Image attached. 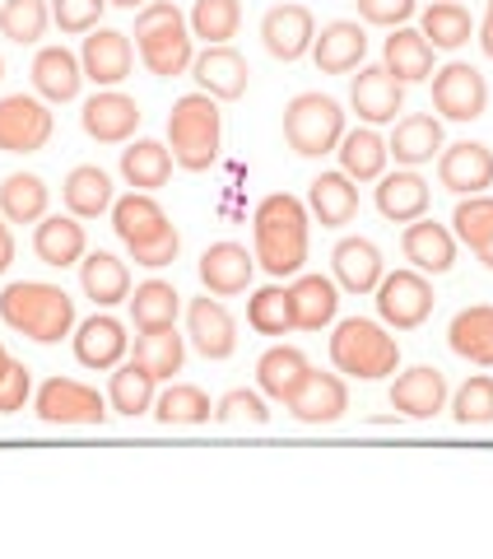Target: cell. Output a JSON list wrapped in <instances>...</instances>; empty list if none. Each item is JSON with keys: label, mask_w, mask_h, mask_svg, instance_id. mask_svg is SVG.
Instances as JSON below:
<instances>
[{"label": "cell", "mask_w": 493, "mask_h": 559, "mask_svg": "<svg viewBox=\"0 0 493 559\" xmlns=\"http://www.w3.org/2000/svg\"><path fill=\"white\" fill-rule=\"evenodd\" d=\"M308 205L289 197V191H275L256 205L252 215V242H256V266L270 280H293L303 275L308 261Z\"/></svg>", "instance_id": "obj_1"}, {"label": "cell", "mask_w": 493, "mask_h": 559, "mask_svg": "<svg viewBox=\"0 0 493 559\" xmlns=\"http://www.w3.org/2000/svg\"><path fill=\"white\" fill-rule=\"evenodd\" d=\"M0 322L38 345H57L75 331V299L47 280H14L0 289Z\"/></svg>", "instance_id": "obj_2"}, {"label": "cell", "mask_w": 493, "mask_h": 559, "mask_svg": "<svg viewBox=\"0 0 493 559\" xmlns=\"http://www.w3.org/2000/svg\"><path fill=\"white\" fill-rule=\"evenodd\" d=\"M112 229L121 242H127L131 261L145 271H164L182 252L178 224H172L168 210L154 201V191H131V197L112 201Z\"/></svg>", "instance_id": "obj_3"}, {"label": "cell", "mask_w": 493, "mask_h": 559, "mask_svg": "<svg viewBox=\"0 0 493 559\" xmlns=\"http://www.w3.org/2000/svg\"><path fill=\"white\" fill-rule=\"evenodd\" d=\"M135 51L149 75L178 80L196 61V33L172 0H149L145 10H135Z\"/></svg>", "instance_id": "obj_4"}, {"label": "cell", "mask_w": 493, "mask_h": 559, "mask_svg": "<svg viewBox=\"0 0 493 559\" xmlns=\"http://www.w3.org/2000/svg\"><path fill=\"white\" fill-rule=\"evenodd\" d=\"M168 150H172V164L187 168V173H205L215 168L219 150H224V112H219V98L209 94H182L168 112Z\"/></svg>", "instance_id": "obj_5"}, {"label": "cell", "mask_w": 493, "mask_h": 559, "mask_svg": "<svg viewBox=\"0 0 493 559\" xmlns=\"http://www.w3.org/2000/svg\"><path fill=\"white\" fill-rule=\"evenodd\" d=\"M330 364L345 378L359 382H377L386 373H396L400 364V341L386 331V322L373 318H345L330 331Z\"/></svg>", "instance_id": "obj_6"}, {"label": "cell", "mask_w": 493, "mask_h": 559, "mask_svg": "<svg viewBox=\"0 0 493 559\" xmlns=\"http://www.w3.org/2000/svg\"><path fill=\"white\" fill-rule=\"evenodd\" d=\"M345 108L330 94H298L285 108V140L298 159H326L340 150Z\"/></svg>", "instance_id": "obj_7"}, {"label": "cell", "mask_w": 493, "mask_h": 559, "mask_svg": "<svg viewBox=\"0 0 493 559\" xmlns=\"http://www.w3.org/2000/svg\"><path fill=\"white\" fill-rule=\"evenodd\" d=\"M33 411H38L43 425H103L112 415L108 396L80 378H47L38 392H33Z\"/></svg>", "instance_id": "obj_8"}, {"label": "cell", "mask_w": 493, "mask_h": 559, "mask_svg": "<svg viewBox=\"0 0 493 559\" xmlns=\"http://www.w3.org/2000/svg\"><path fill=\"white\" fill-rule=\"evenodd\" d=\"M373 294H377V318L392 331L424 326L433 318V304H437L433 280L424 271H414V266L410 271H386Z\"/></svg>", "instance_id": "obj_9"}, {"label": "cell", "mask_w": 493, "mask_h": 559, "mask_svg": "<svg viewBox=\"0 0 493 559\" xmlns=\"http://www.w3.org/2000/svg\"><path fill=\"white\" fill-rule=\"evenodd\" d=\"M51 131H57V117L38 94L0 98V154H38Z\"/></svg>", "instance_id": "obj_10"}, {"label": "cell", "mask_w": 493, "mask_h": 559, "mask_svg": "<svg viewBox=\"0 0 493 559\" xmlns=\"http://www.w3.org/2000/svg\"><path fill=\"white\" fill-rule=\"evenodd\" d=\"M433 108L447 121H480L489 108V80L466 61H447L433 70Z\"/></svg>", "instance_id": "obj_11"}, {"label": "cell", "mask_w": 493, "mask_h": 559, "mask_svg": "<svg viewBox=\"0 0 493 559\" xmlns=\"http://www.w3.org/2000/svg\"><path fill=\"white\" fill-rule=\"evenodd\" d=\"M80 66H84V80H94L98 90H117L121 80L135 70V43L131 33L121 28H94L80 47Z\"/></svg>", "instance_id": "obj_12"}, {"label": "cell", "mask_w": 493, "mask_h": 559, "mask_svg": "<svg viewBox=\"0 0 493 559\" xmlns=\"http://www.w3.org/2000/svg\"><path fill=\"white\" fill-rule=\"evenodd\" d=\"M349 108L363 127H386L405 108V84L386 66H359V75L349 80Z\"/></svg>", "instance_id": "obj_13"}, {"label": "cell", "mask_w": 493, "mask_h": 559, "mask_svg": "<svg viewBox=\"0 0 493 559\" xmlns=\"http://www.w3.org/2000/svg\"><path fill=\"white\" fill-rule=\"evenodd\" d=\"M140 103L131 94L121 90H98L89 103H84L80 112V127L89 140H98V145H127V140L140 131Z\"/></svg>", "instance_id": "obj_14"}, {"label": "cell", "mask_w": 493, "mask_h": 559, "mask_svg": "<svg viewBox=\"0 0 493 559\" xmlns=\"http://www.w3.org/2000/svg\"><path fill=\"white\" fill-rule=\"evenodd\" d=\"M187 341L196 345V355L205 359H233L238 349V322L215 294H201V299L187 304Z\"/></svg>", "instance_id": "obj_15"}, {"label": "cell", "mask_w": 493, "mask_h": 559, "mask_svg": "<svg viewBox=\"0 0 493 559\" xmlns=\"http://www.w3.org/2000/svg\"><path fill=\"white\" fill-rule=\"evenodd\" d=\"M201 285L205 294L215 299H233V294H246L252 289V275H256V252H246L242 242H209L201 252Z\"/></svg>", "instance_id": "obj_16"}, {"label": "cell", "mask_w": 493, "mask_h": 559, "mask_svg": "<svg viewBox=\"0 0 493 559\" xmlns=\"http://www.w3.org/2000/svg\"><path fill=\"white\" fill-rule=\"evenodd\" d=\"M261 43H266V51L275 61H303L312 43H316V20L308 5H293V0H285V5H270L266 20H261Z\"/></svg>", "instance_id": "obj_17"}, {"label": "cell", "mask_w": 493, "mask_h": 559, "mask_svg": "<svg viewBox=\"0 0 493 559\" xmlns=\"http://www.w3.org/2000/svg\"><path fill=\"white\" fill-rule=\"evenodd\" d=\"M437 182L456 191V197H480V191L493 187V150L480 145V140L443 145V154H437Z\"/></svg>", "instance_id": "obj_18"}, {"label": "cell", "mask_w": 493, "mask_h": 559, "mask_svg": "<svg viewBox=\"0 0 493 559\" xmlns=\"http://www.w3.org/2000/svg\"><path fill=\"white\" fill-rule=\"evenodd\" d=\"M191 75H196L201 94L219 98V103H238L246 94V84H252V66H246L242 51L233 47H205L196 61H191Z\"/></svg>", "instance_id": "obj_19"}, {"label": "cell", "mask_w": 493, "mask_h": 559, "mask_svg": "<svg viewBox=\"0 0 493 559\" xmlns=\"http://www.w3.org/2000/svg\"><path fill=\"white\" fill-rule=\"evenodd\" d=\"M345 411H349V388H345L340 373H316L312 369L303 378V388L289 396V415L298 419V425H312V429L336 425Z\"/></svg>", "instance_id": "obj_20"}, {"label": "cell", "mask_w": 493, "mask_h": 559, "mask_svg": "<svg viewBox=\"0 0 493 559\" xmlns=\"http://www.w3.org/2000/svg\"><path fill=\"white\" fill-rule=\"evenodd\" d=\"M127 355H131V336H127V326H121L117 318L94 312L89 322H75V359L84 364V369L108 373Z\"/></svg>", "instance_id": "obj_21"}, {"label": "cell", "mask_w": 493, "mask_h": 559, "mask_svg": "<svg viewBox=\"0 0 493 559\" xmlns=\"http://www.w3.org/2000/svg\"><path fill=\"white\" fill-rule=\"evenodd\" d=\"M400 248H405V261H410L414 271H424V275H447L456 266V234L447 229V224L429 219V215L405 224Z\"/></svg>", "instance_id": "obj_22"}, {"label": "cell", "mask_w": 493, "mask_h": 559, "mask_svg": "<svg viewBox=\"0 0 493 559\" xmlns=\"http://www.w3.org/2000/svg\"><path fill=\"white\" fill-rule=\"evenodd\" d=\"M312 61L322 75H349L368 61V33L359 20H330L312 43Z\"/></svg>", "instance_id": "obj_23"}, {"label": "cell", "mask_w": 493, "mask_h": 559, "mask_svg": "<svg viewBox=\"0 0 493 559\" xmlns=\"http://www.w3.org/2000/svg\"><path fill=\"white\" fill-rule=\"evenodd\" d=\"M33 252L51 271L80 266L84 252H89V234H84V224L75 215H43L38 229H33Z\"/></svg>", "instance_id": "obj_24"}, {"label": "cell", "mask_w": 493, "mask_h": 559, "mask_svg": "<svg viewBox=\"0 0 493 559\" xmlns=\"http://www.w3.org/2000/svg\"><path fill=\"white\" fill-rule=\"evenodd\" d=\"M447 378L433 369V364H419V369H405L392 382V406L405 419H433L437 411H447Z\"/></svg>", "instance_id": "obj_25"}, {"label": "cell", "mask_w": 493, "mask_h": 559, "mask_svg": "<svg viewBox=\"0 0 493 559\" xmlns=\"http://www.w3.org/2000/svg\"><path fill=\"white\" fill-rule=\"evenodd\" d=\"M330 271H336V285L349 294H373L386 275L382 248L373 238H340L336 252H330Z\"/></svg>", "instance_id": "obj_26"}, {"label": "cell", "mask_w": 493, "mask_h": 559, "mask_svg": "<svg viewBox=\"0 0 493 559\" xmlns=\"http://www.w3.org/2000/svg\"><path fill=\"white\" fill-rule=\"evenodd\" d=\"M84 90V66L70 47H43L33 57V94L43 103H75Z\"/></svg>", "instance_id": "obj_27"}, {"label": "cell", "mask_w": 493, "mask_h": 559, "mask_svg": "<svg viewBox=\"0 0 493 559\" xmlns=\"http://www.w3.org/2000/svg\"><path fill=\"white\" fill-rule=\"evenodd\" d=\"M308 215L322 219L326 229H345L359 219V182L345 173H316L308 182Z\"/></svg>", "instance_id": "obj_28"}, {"label": "cell", "mask_w": 493, "mask_h": 559, "mask_svg": "<svg viewBox=\"0 0 493 559\" xmlns=\"http://www.w3.org/2000/svg\"><path fill=\"white\" fill-rule=\"evenodd\" d=\"M386 150H392V159L400 168H419V164H433L437 154H443V121L433 112H410L396 121L392 140H386Z\"/></svg>", "instance_id": "obj_29"}, {"label": "cell", "mask_w": 493, "mask_h": 559, "mask_svg": "<svg viewBox=\"0 0 493 559\" xmlns=\"http://www.w3.org/2000/svg\"><path fill=\"white\" fill-rule=\"evenodd\" d=\"M429 205H433V191L414 168H396L377 178V210L392 224H410L419 215H429Z\"/></svg>", "instance_id": "obj_30"}, {"label": "cell", "mask_w": 493, "mask_h": 559, "mask_svg": "<svg viewBox=\"0 0 493 559\" xmlns=\"http://www.w3.org/2000/svg\"><path fill=\"white\" fill-rule=\"evenodd\" d=\"M298 331H326L340 312V285L330 275H293L289 285Z\"/></svg>", "instance_id": "obj_31"}, {"label": "cell", "mask_w": 493, "mask_h": 559, "mask_svg": "<svg viewBox=\"0 0 493 559\" xmlns=\"http://www.w3.org/2000/svg\"><path fill=\"white\" fill-rule=\"evenodd\" d=\"M308 373H312V364H308V355L298 345H270L266 355L256 359V388H261V396L285 401V406H289V396L303 388Z\"/></svg>", "instance_id": "obj_32"}, {"label": "cell", "mask_w": 493, "mask_h": 559, "mask_svg": "<svg viewBox=\"0 0 493 559\" xmlns=\"http://www.w3.org/2000/svg\"><path fill=\"white\" fill-rule=\"evenodd\" d=\"M447 345H452V355H461L466 364L493 369V304H470L456 312L447 326Z\"/></svg>", "instance_id": "obj_33"}, {"label": "cell", "mask_w": 493, "mask_h": 559, "mask_svg": "<svg viewBox=\"0 0 493 559\" xmlns=\"http://www.w3.org/2000/svg\"><path fill=\"white\" fill-rule=\"evenodd\" d=\"M433 43L424 38L419 28H392V38L382 43V66L392 70L400 84H419V80H433Z\"/></svg>", "instance_id": "obj_34"}, {"label": "cell", "mask_w": 493, "mask_h": 559, "mask_svg": "<svg viewBox=\"0 0 493 559\" xmlns=\"http://www.w3.org/2000/svg\"><path fill=\"white\" fill-rule=\"evenodd\" d=\"M61 201H65V210L75 219H98V215H108V210H112L117 191H112V178L98 164H80V168L65 173Z\"/></svg>", "instance_id": "obj_35"}, {"label": "cell", "mask_w": 493, "mask_h": 559, "mask_svg": "<svg viewBox=\"0 0 493 559\" xmlns=\"http://www.w3.org/2000/svg\"><path fill=\"white\" fill-rule=\"evenodd\" d=\"M80 289H84V299H94L98 308L127 304L131 299L127 261L112 257V252H84V261H80Z\"/></svg>", "instance_id": "obj_36"}, {"label": "cell", "mask_w": 493, "mask_h": 559, "mask_svg": "<svg viewBox=\"0 0 493 559\" xmlns=\"http://www.w3.org/2000/svg\"><path fill=\"white\" fill-rule=\"evenodd\" d=\"M154 396H158V378L140 364L135 355H127L112 369V378H108V406L117 411V415H149L154 411Z\"/></svg>", "instance_id": "obj_37"}, {"label": "cell", "mask_w": 493, "mask_h": 559, "mask_svg": "<svg viewBox=\"0 0 493 559\" xmlns=\"http://www.w3.org/2000/svg\"><path fill=\"white\" fill-rule=\"evenodd\" d=\"M340 173L354 182H377L386 164H392V150H386V140L377 135V127H354L340 135Z\"/></svg>", "instance_id": "obj_38"}, {"label": "cell", "mask_w": 493, "mask_h": 559, "mask_svg": "<svg viewBox=\"0 0 493 559\" xmlns=\"http://www.w3.org/2000/svg\"><path fill=\"white\" fill-rule=\"evenodd\" d=\"M121 178L131 191H158L172 178V150L164 140H127L121 150Z\"/></svg>", "instance_id": "obj_39"}, {"label": "cell", "mask_w": 493, "mask_h": 559, "mask_svg": "<svg viewBox=\"0 0 493 559\" xmlns=\"http://www.w3.org/2000/svg\"><path fill=\"white\" fill-rule=\"evenodd\" d=\"M209 415H215V406H209L205 388H196V382H168V388L154 396V419L168 429L209 425Z\"/></svg>", "instance_id": "obj_40"}, {"label": "cell", "mask_w": 493, "mask_h": 559, "mask_svg": "<svg viewBox=\"0 0 493 559\" xmlns=\"http://www.w3.org/2000/svg\"><path fill=\"white\" fill-rule=\"evenodd\" d=\"M419 33L433 43V51H456L470 43L474 20L461 0H433V5L419 10Z\"/></svg>", "instance_id": "obj_41"}, {"label": "cell", "mask_w": 493, "mask_h": 559, "mask_svg": "<svg viewBox=\"0 0 493 559\" xmlns=\"http://www.w3.org/2000/svg\"><path fill=\"white\" fill-rule=\"evenodd\" d=\"M51 205V187L38 178V173H10L0 182V215L10 224H38Z\"/></svg>", "instance_id": "obj_42"}, {"label": "cell", "mask_w": 493, "mask_h": 559, "mask_svg": "<svg viewBox=\"0 0 493 559\" xmlns=\"http://www.w3.org/2000/svg\"><path fill=\"white\" fill-rule=\"evenodd\" d=\"M131 322L135 331H158V326H178V312H182V294L168 285V280H145L135 285L131 294Z\"/></svg>", "instance_id": "obj_43"}, {"label": "cell", "mask_w": 493, "mask_h": 559, "mask_svg": "<svg viewBox=\"0 0 493 559\" xmlns=\"http://www.w3.org/2000/svg\"><path fill=\"white\" fill-rule=\"evenodd\" d=\"M135 359L145 364L158 382H172V373H182V364H187V336H178V326L140 331L135 336Z\"/></svg>", "instance_id": "obj_44"}, {"label": "cell", "mask_w": 493, "mask_h": 559, "mask_svg": "<svg viewBox=\"0 0 493 559\" xmlns=\"http://www.w3.org/2000/svg\"><path fill=\"white\" fill-rule=\"evenodd\" d=\"M246 326L261 331V336H289V331H298L289 285H266V289H256L252 299H246Z\"/></svg>", "instance_id": "obj_45"}, {"label": "cell", "mask_w": 493, "mask_h": 559, "mask_svg": "<svg viewBox=\"0 0 493 559\" xmlns=\"http://www.w3.org/2000/svg\"><path fill=\"white\" fill-rule=\"evenodd\" d=\"M187 24L205 47H224L228 38H238V28H242V0H196Z\"/></svg>", "instance_id": "obj_46"}, {"label": "cell", "mask_w": 493, "mask_h": 559, "mask_svg": "<svg viewBox=\"0 0 493 559\" xmlns=\"http://www.w3.org/2000/svg\"><path fill=\"white\" fill-rule=\"evenodd\" d=\"M51 24V5L47 0H0V33L20 47L43 43V33Z\"/></svg>", "instance_id": "obj_47"}, {"label": "cell", "mask_w": 493, "mask_h": 559, "mask_svg": "<svg viewBox=\"0 0 493 559\" xmlns=\"http://www.w3.org/2000/svg\"><path fill=\"white\" fill-rule=\"evenodd\" d=\"M452 234H456V242H466L470 252H474V248H484V242L493 238V197H489V191L456 201Z\"/></svg>", "instance_id": "obj_48"}, {"label": "cell", "mask_w": 493, "mask_h": 559, "mask_svg": "<svg viewBox=\"0 0 493 559\" xmlns=\"http://www.w3.org/2000/svg\"><path fill=\"white\" fill-rule=\"evenodd\" d=\"M452 415L456 425H493V378L489 373L466 378L452 396Z\"/></svg>", "instance_id": "obj_49"}, {"label": "cell", "mask_w": 493, "mask_h": 559, "mask_svg": "<svg viewBox=\"0 0 493 559\" xmlns=\"http://www.w3.org/2000/svg\"><path fill=\"white\" fill-rule=\"evenodd\" d=\"M215 419L219 425H252V429H266L270 425V411H266V396H261V388H233L219 396L215 406Z\"/></svg>", "instance_id": "obj_50"}, {"label": "cell", "mask_w": 493, "mask_h": 559, "mask_svg": "<svg viewBox=\"0 0 493 559\" xmlns=\"http://www.w3.org/2000/svg\"><path fill=\"white\" fill-rule=\"evenodd\" d=\"M103 10H108V0H51V24H57L61 33H94Z\"/></svg>", "instance_id": "obj_51"}, {"label": "cell", "mask_w": 493, "mask_h": 559, "mask_svg": "<svg viewBox=\"0 0 493 559\" xmlns=\"http://www.w3.org/2000/svg\"><path fill=\"white\" fill-rule=\"evenodd\" d=\"M354 5H359V20L377 28H400L419 14V0H354Z\"/></svg>", "instance_id": "obj_52"}, {"label": "cell", "mask_w": 493, "mask_h": 559, "mask_svg": "<svg viewBox=\"0 0 493 559\" xmlns=\"http://www.w3.org/2000/svg\"><path fill=\"white\" fill-rule=\"evenodd\" d=\"M28 396H33V373H28V364L10 359V369L0 373V415L24 411V406H28Z\"/></svg>", "instance_id": "obj_53"}, {"label": "cell", "mask_w": 493, "mask_h": 559, "mask_svg": "<svg viewBox=\"0 0 493 559\" xmlns=\"http://www.w3.org/2000/svg\"><path fill=\"white\" fill-rule=\"evenodd\" d=\"M14 266V234H10V219L0 215V275Z\"/></svg>", "instance_id": "obj_54"}, {"label": "cell", "mask_w": 493, "mask_h": 559, "mask_svg": "<svg viewBox=\"0 0 493 559\" xmlns=\"http://www.w3.org/2000/svg\"><path fill=\"white\" fill-rule=\"evenodd\" d=\"M480 47H484V57L493 61V0H489V10H484V20H480Z\"/></svg>", "instance_id": "obj_55"}, {"label": "cell", "mask_w": 493, "mask_h": 559, "mask_svg": "<svg viewBox=\"0 0 493 559\" xmlns=\"http://www.w3.org/2000/svg\"><path fill=\"white\" fill-rule=\"evenodd\" d=\"M474 257H480V261H484V266H489V271H493V238H489V242H484V248H474Z\"/></svg>", "instance_id": "obj_56"}, {"label": "cell", "mask_w": 493, "mask_h": 559, "mask_svg": "<svg viewBox=\"0 0 493 559\" xmlns=\"http://www.w3.org/2000/svg\"><path fill=\"white\" fill-rule=\"evenodd\" d=\"M108 5H117V10H145L149 0H108Z\"/></svg>", "instance_id": "obj_57"}, {"label": "cell", "mask_w": 493, "mask_h": 559, "mask_svg": "<svg viewBox=\"0 0 493 559\" xmlns=\"http://www.w3.org/2000/svg\"><path fill=\"white\" fill-rule=\"evenodd\" d=\"M5 369H10V349L0 345V373H5Z\"/></svg>", "instance_id": "obj_58"}, {"label": "cell", "mask_w": 493, "mask_h": 559, "mask_svg": "<svg viewBox=\"0 0 493 559\" xmlns=\"http://www.w3.org/2000/svg\"><path fill=\"white\" fill-rule=\"evenodd\" d=\"M0 80H5V61H0Z\"/></svg>", "instance_id": "obj_59"}]
</instances>
